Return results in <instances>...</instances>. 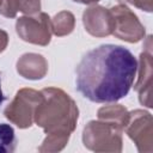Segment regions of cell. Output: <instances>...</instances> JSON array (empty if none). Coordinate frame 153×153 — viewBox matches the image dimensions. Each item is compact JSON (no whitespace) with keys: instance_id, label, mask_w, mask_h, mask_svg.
Listing matches in <instances>:
<instances>
[{"instance_id":"13","label":"cell","mask_w":153,"mask_h":153,"mask_svg":"<svg viewBox=\"0 0 153 153\" xmlns=\"http://www.w3.org/2000/svg\"><path fill=\"white\" fill-rule=\"evenodd\" d=\"M51 22V31L55 36L62 37L69 35L75 26V17L69 11H61L54 16Z\"/></svg>"},{"instance_id":"12","label":"cell","mask_w":153,"mask_h":153,"mask_svg":"<svg viewBox=\"0 0 153 153\" xmlns=\"http://www.w3.org/2000/svg\"><path fill=\"white\" fill-rule=\"evenodd\" d=\"M97 115H98V120L109 122V123L116 126L117 128H120L122 131L124 130L128 118H129V111L121 104L102 106L98 110Z\"/></svg>"},{"instance_id":"17","label":"cell","mask_w":153,"mask_h":153,"mask_svg":"<svg viewBox=\"0 0 153 153\" xmlns=\"http://www.w3.org/2000/svg\"><path fill=\"white\" fill-rule=\"evenodd\" d=\"M74 2H78V4H84V5H91V4H96L100 0H72Z\"/></svg>"},{"instance_id":"3","label":"cell","mask_w":153,"mask_h":153,"mask_svg":"<svg viewBox=\"0 0 153 153\" xmlns=\"http://www.w3.org/2000/svg\"><path fill=\"white\" fill-rule=\"evenodd\" d=\"M82 143L93 152L120 153L122 151V130L102 120L90 121L82 130Z\"/></svg>"},{"instance_id":"18","label":"cell","mask_w":153,"mask_h":153,"mask_svg":"<svg viewBox=\"0 0 153 153\" xmlns=\"http://www.w3.org/2000/svg\"><path fill=\"white\" fill-rule=\"evenodd\" d=\"M4 100H5V96H4L2 90H1V80H0V105L4 103Z\"/></svg>"},{"instance_id":"4","label":"cell","mask_w":153,"mask_h":153,"mask_svg":"<svg viewBox=\"0 0 153 153\" xmlns=\"http://www.w3.org/2000/svg\"><path fill=\"white\" fill-rule=\"evenodd\" d=\"M42 91L33 88H20L12 102L4 110L5 117L20 129L30 128L33 123V115L36 108L42 102Z\"/></svg>"},{"instance_id":"2","label":"cell","mask_w":153,"mask_h":153,"mask_svg":"<svg viewBox=\"0 0 153 153\" xmlns=\"http://www.w3.org/2000/svg\"><path fill=\"white\" fill-rule=\"evenodd\" d=\"M41 91L43 99L36 108L33 122L43 129L45 139L37 149L47 153L60 152L76 128L79 109L74 99L61 88L47 87Z\"/></svg>"},{"instance_id":"8","label":"cell","mask_w":153,"mask_h":153,"mask_svg":"<svg viewBox=\"0 0 153 153\" xmlns=\"http://www.w3.org/2000/svg\"><path fill=\"white\" fill-rule=\"evenodd\" d=\"M85 30L93 37H106L112 35L114 17L110 8L100 5L87 7L82 13Z\"/></svg>"},{"instance_id":"6","label":"cell","mask_w":153,"mask_h":153,"mask_svg":"<svg viewBox=\"0 0 153 153\" xmlns=\"http://www.w3.org/2000/svg\"><path fill=\"white\" fill-rule=\"evenodd\" d=\"M114 17L112 35L128 43H136L141 41L145 35V26L139 20L137 16L121 1L110 8Z\"/></svg>"},{"instance_id":"5","label":"cell","mask_w":153,"mask_h":153,"mask_svg":"<svg viewBox=\"0 0 153 153\" xmlns=\"http://www.w3.org/2000/svg\"><path fill=\"white\" fill-rule=\"evenodd\" d=\"M50 20V17L44 12L20 17L16 22L17 35L24 42L45 47L50 43L53 35Z\"/></svg>"},{"instance_id":"14","label":"cell","mask_w":153,"mask_h":153,"mask_svg":"<svg viewBox=\"0 0 153 153\" xmlns=\"http://www.w3.org/2000/svg\"><path fill=\"white\" fill-rule=\"evenodd\" d=\"M17 146L14 129L7 123H0V153H13Z\"/></svg>"},{"instance_id":"7","label":"cell","mask_w":153,"mask_h":153,"mask_svg":"<svg viewBox=\"0 0 153 153\" xmlns=\"http://www.w3.org/2000/svg\"><path fill=\"white\" fill-rule=\"evenodd\" d=\"M123 131L134 141L140 153H151L153 151V128L149 112L139 109L130 111Z\"/></svg>"},{"instance_id":"19","label":"cell","mask_w":153,"mask_h":153,"mask_svg":"<svg viewBox=\"0 0 153 153\" xmlns=\"http://www.w3.org/2000/svg\"><path fill=\"white\" fill-rule=\"evenodd\" d=\"M1 2H2V0H0V6H1Z\"/></svg>"},{"instance_id":"15","label":"cell","mask_w":153,"mask_h":153,"mask_svg":"<svg viewBox=\"0 0 153 153\" xmlns=\"http://www.w3.org/2000/svg\"><path fill=\"white\" fill-rule=\"evenodd\" d=\"M129 4L134 5L139 10H142L145 12H152L153 8V0H127Z\"/></svg>"},{"instance_id":"11","label":"cell","mask_w":153,"mask_h":153,"mask_svg":"<svg viewBox=\"0 0 153 153\" xmlns=\"http://www.w3.org/2000/svg\"><path fill=\"white\" fill-rule=\"evenodd\" d=\"M41 10V0H2L0 14L6 18H14L18 12L26 16L38 13Z\"/></svg>"},{"instance_id":"16","label":"cell","mask_w":153,"mask_h":153,"mask_svg":"<svg viewBox=\"0 0 153 153\" xmlns=\"http://www.w3.org/2000/svg\"><path fill=\"white\" fill-rule=\"evenodd\" d=\"M7 44H8V33L0 29V53H2L6 48H7Z\"/></svg>"},{"instance_id":"9","label":"cell","mask_w":153,"mask_h":153,"mask_svg":"<svg viewBox=\"0 0 153 153\" xmlns=\"http://www.w3.org/2000/svg\"><path fill=\"white\" fill-rule=\"evenodd\" d=\"M151 38L145 51L140 55V63L137 62V82L135 90L139 93V100L142 105L152 108V53Z\"/></svg>"},{"instance_id":"1","label":"cell","mask_w":153,"mask_h":153,"mask_svg":"<svg viewBox=\"0 0 153 153\" xmlns=\"http://www.w3.org/2000/svg\"><path fill=\"white\" fill-rule=\"evenodd\" d=\"M137 60L117 44L88 50L75 68L76 90L93 103H115L124 98L136 78Z\"/></svg>"},{"instance_id":"10","label":"cell","mask_w":153,"mask_h":153,"mask_svg":"<svg viewBox=\"0 0 153 153\" xmlns=\"http://www.w3.org/2000/svg\"><path fill=\"white\" fill-rule=\"evenodd\" d=\"M16 69L18 74L25 79L39 80L44 78L48 72V62L41 54L26 53L18 59Z\"/></svg>"}]
</instances>
